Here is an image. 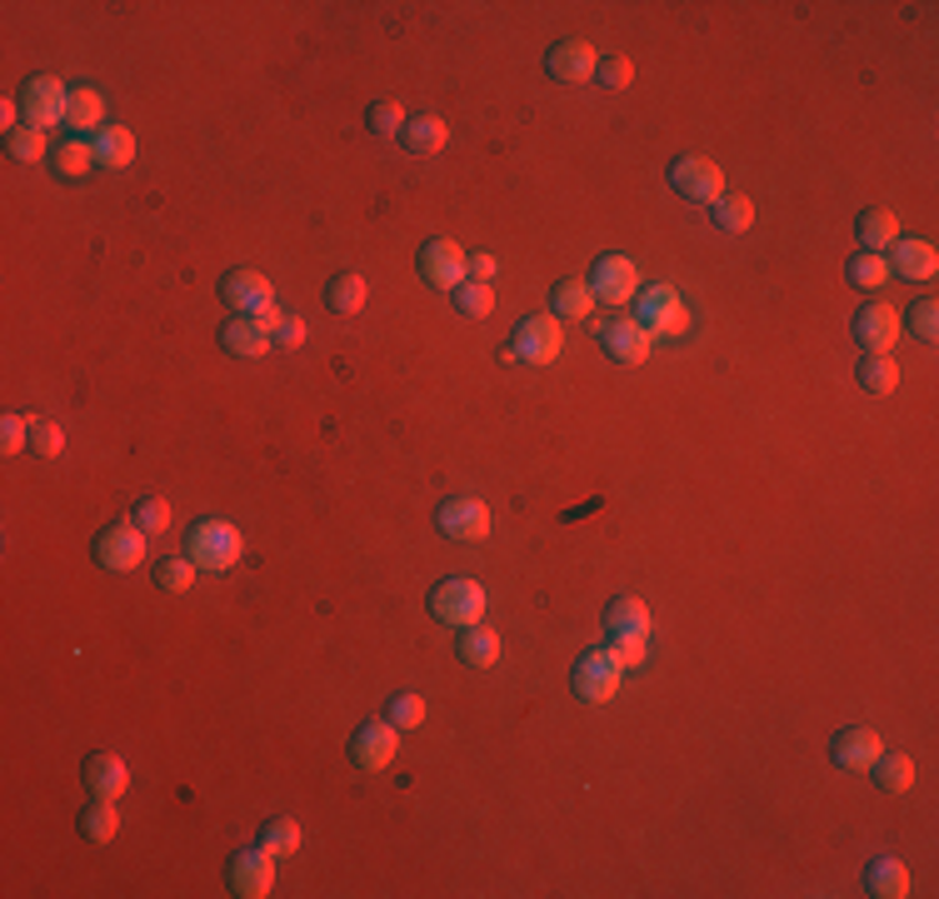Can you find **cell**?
<instances>
[{
  "label": "cell",
  "mask_w": 939,
  "mask_h": 899,
  "mask_svg": "<svg viewBox=\"0 0 939 899\" xmlns=\"http://www.w3.org/2000/svg\"><path fill=\"white\" fill-rule=\"evenodd\" d=\"M869 775L879 779V789H885V795H905V789L915 785V759L899 755V749H879V759L869 765Z\"/></svg>",
  "instance_id": "obj_29"
},
{
  "label": "cell",
  "mask_w": 939,
  "mask_h": 899,
  "mask_svg": "<svg viewBox=\"0 0 939 899\" xmlns=\"http://www.w3.org/2000/svg\"><path fill=\"white\" fill-rule=\"evenodd\" d=\"M195 559L190 555H170V559H160L155 565V579H160V589H170V595H185L190 585H195Z\"/></svg>",
  "instance_id": "obj_40"
},
{
  "label": "cell",
  "mask_w": 939,
  "mask_h": 899,
  "mask_svg": "<svg viewBox=\"0 0 939 899\" xmlns=\"http://www.w3.org/2000/svg\"><path fill=\"white\" fill-rule=\"evenodd\" d=\"M709 215H715V225L729 230V235H739V230L755 225V205H749V195H719L715 205H709Z\"/></svg>",
  "instance_id": "obj_35"
},
{
  "label": "cell",
  "mask_w": 939,
  "mask_h": 899,
  "mask_svg": "<svg viewBox=\"0 0 939 899\" xmlns=\"http://www.w3.org/2000/svg\"><path fill=\"white\" fill-rule=\"evenodd\" d=\"M275 345H280V350H300V345H305V320H300V315H285V325L275 330Z\"/></svg>",
  "instance_id": "obj_49"
},
{
  "label": "cell",
  "mask_w": 939,
  "mask_h": 899,
  "mask_svg": "<svg viewBox=\"0 0 939 899\" xmlns=\"http://www.w3.org/2000/svg\"><path fill=\"white\" fill-rule=\"evenodd\" d=\"M559 350H565V330H559V320L545 310V315L519 320L509 345H505V360H519V365H549Z\"/></svg>",
  "instance_id": "obj_2"
},
{
  "label": "cell",
  "mask_w": 939,
  "mask_h": 899,
  "mask_svg": "<svg viewBox=\"0 0 939 899\" xmlns=\"http://www.w3.org/2000/svg\"><path fill=\"white\" fill-rule=\"evenodd\" d=\"M859 385H865L869 395H889V390L899 385V365L889 355H865L859 360Z\"/></svg>",
  "instance_id": "obj_37"
},
{
  "label": "cell",
  "mask_w": 939,
  "mask_h": 899,
  "mask_svg": "<svg viewBox=\"0 0 939 899\" xmlns=\"http://www.w3.org/2000/svg\"><path fill=\"white\" fill-rule=\"evenodd\" d=\"M605 649L615 655L619 669H639V665H645V655H649V649H645V635H609Z\"/></svg>",
  "instance_id": "obj_45"
},
{
  "label": "cell",
  "mask_w": 939,
  "mask_h": 899,
  "mask_svg": "<svg viewBox=\"0 0 939 899\" xmlns=\"http://www.w3.org/2000/svg\"><path fill=\"white\" fill-rule=\"evenodd\" d=\"M365 300H370V285H365V275H355V270H340L325 290V305L335 310V315H355V310H365Z\"/></svg>",
  "instance_id": "obj_30"
},
{
  "label": "cell",
  "mask_w": 939,
  "mask_h": 899,
  "mask_svg": "<svg viewBox=\"0 0 939 899\" xmlns=\"http://www.w3.org/2000/svg\"><path fill=\"white\" fill-rule=\"evenodd\" d=\"M220 295H225V305L235 310V315H260V310L275 305V290H270V280L260 275V270H230V275L220 280Z\"/></svg>",
  "instance_id": "obj_15"
},
{
  "label": "cell",
  "mask_w": 939,
  "mask_h": 899,
  "mask_svg": "<svg viewBox=\"0 0 939 899\" xmlns=\"http://www.w3.org/2000/svg\"><path fill=\"white\" fill-rule=\"evenodd\" d=\"M435 525H440V535H445V539L475 545V539L489 535V505H485V499H475V495H450L445 505H440Z\"/></svg>",
  "instance_id": "obj_9"
},
{
  "label": "cell",
  "mask_w": 939,
  "mask_h": 899,
  "mask_svg": "<svg viewBox=\"0 0 939 899\" xmlns=\"http://www.w3.org/2000/svg\"><path fill=\"white\" fill-rule=\"evenodd\" d=\"M619 675H625V669L615 665L609 649H589V655H579L575 669H569V689H575L585 705H609L619 689Z\"/></svg>",
  "instance_id": "obj_5"
},
{
  "label": "cell",
  "mask_w": 939,
  "mask_h": 899,
  "mask_svg": "<svg viewBox=\"0 0 939 899\" xmlns=\"http://www.w3.org/2000/svg\"><path fill=\"white\" fill-rule=\"evenodd\" d=\"M669 185L685 200H695V205H715V200L725 195V170L709 155H679L675 165H669Z\"/></svg>",
  "instance_id": "obj_7"
},
{
  "label": "cell",
  "mask_w": 939,
  "mask_h": 899,
  "mask_svg": "<svg viewBox=\"0 0 939 899\" xmlns=\"http://www.w3.org/2000/svg\"><path fill=\"white\" fill-rule=\"evenodd\" d=\"M65 110H70L65 80H55V75H30L26 85H20V115H26V125L50 130V125H60V120H65Z\"/></svg>",
  "instance_id": "obj_6"
},
{
  "label": "cell",
  "mask_w": 939,
  "mask_h": 899,
  "mask_svg": "<svg viewBox=\"0 0 939 899\" xmlns=\"http://www.w3.org/2000/svg\"><path fill=\"white\" fill-rule=\"evenodd\" d=\"M415 265H420V280H425V285H440V290H455L460 280L470 275V255L455 245V240H425Z\"/></svg>",
  "instance_id": "obj_11"
},
{
  "label": "cell",
  "mask_w": 939,
  "mask_h": 899,
  "mask_svg": "<svg viewBox=\"0 0 939 899\" xmlns=\"http://www.w3.org/2000/svg\"><path fill=\"white\" fill-rule=\"evenodd\" d=\"M855 340L865 345V355H889V345L899 340V310L895 305H865L855 315Z\"/></svg>",
  "instance_id": "obj_18"
},
{
  "label": "cell",
  "mask_w": 939,
  "mask_h": 899,
  "mask_svg": "<svg viewBox=\"0 0 939 899\" xmlns=\"http://www.w3.org/2000/svg\"><path fill=\"white\" fill-rule=\"evenodd\" d=\"M130 519H135L140 529H150V535H160V529H170V505L160 495H145V499H135Z\"/></svg>",
  "instance_id": "obj_44"
},
{
  "label": "cell",
  "mask_w": 939,
  "mask_h": 899,
  "mask_svg": "<svg viewBox=\"0 0 939 899\" xmlns=\"http://www.w3.org/2000/svg\"><path fill=\"white\" fill-rule=\"evenodd\" d=\"M589 290H595V300H605V305H635L639 295V270L629 255H599L595 270H589Z\"/></svg>",
  "instance_id": "obj_10"
},
{
  "label": "cell",
  "mask_w": 939,
  "mask_h": 899,
  "mask_svg": "<svg viewBox=\"0 0 939 899\" xmlns=\"http://www.w3.org/2000/svg\"><path fill=\"white\" fill-rule=\"evenodd\" d=\"M879 749H885V739H879V729H869V725H845L835 739H829V759H835L839 769H849V775H865V769L879 759Z\"/></svg>",
  "instance_id": "obj_13"
},
{
  "label": "cell",
  "mask_w": 939,
  "mask_h": 899,
  "mask_svg": "<svg viewBox=\"0 0 939 899\" xmlns=\"http://www.w3.org/2000/svg\"><path fill=\"white\" fill-rule=\"evenodd\" d=\"M90 165H95V145H90V140H60L55 145V170L65 180L90 175Z\"/></svg>",
  "instance_id": "obj_36"
},
{
  "label": "cell",
  "mask_w": 939,
  "mask_h": 899,
  "mask_svg": "<svg viewBox=\"0 0 939 899\" xmlns=\"http://www.w3.org/2000/svg\"><path fill=\"white\" fill-rule=\"evenodd\" d=\"M549 305H555V320H589L595 290H589V280H559V285L549 290Z\"/></svg>",
  "instance_id": "obj_27"
},
{
  "label": "cell",
  "mask_w": 939,
  "mask_h": 899,
  "mask_svg": "<svg viewBox=\"0 0 939 899\" xmlns=\"http://www.w3.org/2000/svg\"><path fill=\"white\" fill-rule=\"evenodd\" d=\"M599 345H605V355L615 360V365H645L649 330L639 325V320H609V325H599Z\"/></svg>",
  "instance_id": "obj_17"
},
{
  "label": "cell",
  "mask_w": 939,
  "mask_h": 899,
  "mask_svg": "<svg viewBox=\"0 0 939 899\" xmlns=\"http://www.w3.org/2000/svg\"><path fill=\"white\" fill-rule=\"evenodd\" d=\"M909 330H915L919 340H939V300L935 295H925L909 310Z\"/></svg>",
  "instance_id": "obj_47"
},
{
  "label": "cell",
  "mask_w": 939,
  "mask_h": 899,
  "mask_svg": "<svg viewBox=\"0 0 939 899\" xmlns=\"http://www.w3.org/2000/svg\"><path fill=\"white\" fill-rule=\"evenodd\" d=\"M845 280H849L855 290H879V285L889 280V260L875 255V250H859V255H849Z\"/></svg>",
  "instance_id": "obj_33"
},
{
  "label": "cell",
  "mask_w": 939,
  "mask_h": 899,
  "mask_svg": "<svg viewBox=\"0 0 939 899\" xmlns=\"http://www.w3.org/2000/svg\"><path fill=\"white\" fill-rule=\"evenodd\" d=\"M260 849H270L275 859H285V855H295L300 849V825L290 815H275V819H265L260 825Z\"/></svg>",
  "instance_id": "obj_34"
},
{
  "label": "cell",
  "mask_w": 939,
  "mask_h": 899,
  "mask_svg": "<svg viewBox=\"0 0 939 899\" xmlns=\"http://www.w3.org/2000/svg\"><path fill=\"white\" fill-rule=\"evenodd\" d=\"M865 889L875 899H905L909 895V869L895 855H879L865 865Z\"/></svg>",
  "instance_id": "obj_22"
},
{
  "label": "cell",
  "mask_w": 939,
  "mask_h": 899,
  "mask_svg": "<svg viewBox=\"0 0 939 899\" xmlns=\"http://www.w3.org/2000/svg\"><path fill=\"white\" fill-rule=\"evenodd\" d=\"M0 445H6V455H20V450H30V420L10 410V415L0 420Z\"/></svg>",
  "instance_id": "obj_48"
},
{
  "label": "cell",
  "mask_w": 939,
  "mask_h": 899,
  "mask_svg": "<svg viewBox=\"0 0 939 899\" xmlns=\"http://www.w3.org/2000/svg\"><path fill=\"white\" fill-rule=\"evenodd\" d=\"M595 65H599V55H595L589 40H559V46H549V55H545L549 80H559V85H585V80L595 75Z\"/></svg>",
  "instance_id": "obj_16"
},
{
  "label": "cell",
  "mask_w": 939,
  "mask_h": 899,
  "mask_svg": "<svg viewBox=\"0 0 939 899\" xmlns=\"http://www.w3.org/2000/svg\"><path fill=\"white\" fill-rule=\"evenodd\" d=\"M185 555L195 559V569H210V575H225V569L240 565L245 555V539L230 519H195L185 529Z\"/></svg>",
  "instance_id": "obj_1"
},
{
  "label": "cell",
  "mask_w": 939,
  "mask_h": 899,
  "mask_svg": "<svg viewBox=\"0 0 939 899\" xmlns=\"http://www.w3.org/2000/svg\"><path fill=\"white\" fill-rule=\"evenodd\" d=\"M595 80L605 90H625L629 80H635V65H629L625 55H599V65H595Z\"/></svg>",
  "instance_id": "obj_46"
},
{
  "label": "cell",
  "mask_w": 939,
  "mask_h": 899,
  "mask_svg": "<svg viewBox=\"0 0 939 899\" xmlns=\"http://www.w3.org/2000/svg\"><path fill=\"white\" fill-rule=\"evenodd\" d=\"M495 270H499V260H495V255H485V250H475V255H470V280L489 285V280H495Z\"/></svg>",
  "instance_id": "obj_50"
},
{
  "label": "cell",
  "mask_w": 939,
  "mask_h": 899,
  "mask_svg": "<svg viewBox=\"0 0 939 899\" xmlns=\"http://www.w3.org/2000/svg\"><path fill=\"white\" fill-rule=\"evenodd\" d=\"M365 130H375V135H400V130H405V110H400L395 100H375V105L365 110Z\"/></svg>",
  "instance_id": "obj_43"
},
{
  "label": "cell",
  "mask_w": 939,
  "mask_h": 899,
  "mask_svg": "<svg viewBox=\"0 0 939 899\" xmlns=\"http://www.w3.org/2000/svg\"><path fill=\"white\" fill-rule=\"evenodd\" d=\"M95 165H110V170H125L130 160H135V135H130L125 125H105L95 130Z\"/></svg>",
  "instance_id": "obj_28"
},
{
  "label": "cell",
  "mask_w": 939,
  "mask_h": 899,
  "mask_svg": "<svg viewBox=\"0 0 939 899\" xmlns=\"http://www.w3.org/2000/svg\"><path fill=\"white\" fill-rule=\"evenodd\" d=\"M16 120H20V100H6V105H0V125H6V135H10V130H20Z\"/></svg>",
  "instance_id": "obj_51"
},
{
  "label": "cell",
  "mask_w": 939,
  "mask_h": 899,
  "mask_svg": "<svg viewBox=\"0 0 939 899\" xmlns=\"http://www.w3.org/2000/svg\"><path fill=\"white\" fill-rule=\"evenodd\" d=\"M855 235H859V245L865 250H889L899 240V220H895V210H859V220H855Z\"/></svg>",
  "instance_id": "obj_26"
},
{
  "label": "cell",
  "mask_w": 939,
  "mask_h": 899,
  "mask_svg": "<svg viewBox=\"0 0 939 899\" xmlns=\"http://www.w3.org/2000/svg\"><path fill=\"white\" fill-rule=\"evenodd\" d=\"M889 270H899L905 280H935L939 250L929 240H895L889 245Z\"/></svg>",
  "instance_id": "obj_21"
},
{
  "label": "cell",
  "mask_w": 939,
  "mask_h": 899,
  "mask_svg": "<svg viewBox=\"0 0 939 899\" xmlns=\"http://www.w3.org/2000/svg\"><path fill=\"white\" fill-rule=\"evenodd\" d=\"M80 835H85L90 845H110V839L120 835V809H115V799H95V805L80 809Z\"/></svg>",
  "instance_id": "obj_31"
},
{
  "label": "cell",
  "mask_w": 939,
  "mask_h": 899,
  "mask_svg": "<svg viewBox=\"0 0 939 899\" xmlns=\"http://www.w3.org/2000/svg\"><path fill=\"white\" fill-rule=\"evenodd\" d=\"M30 450H36L40 459H55L60 450H65V430H60L55 420H30Z\"/></svg>",
  "instance_id": "obj_42"
},
{
  "label": "cell",
  "mask_w": 939,
  "mask_h": 899,
  "mask_svg": "<svg viewBox=\"0 0 939 899\" xmlns=\"http://www.w3.org/2000/svg\"><path fill=\"white\" fill-rule=\"evenodd\" d=\"M385 719H390V725H395V729H420V725H425V699H420V695H410V689H405V695H395V699H390Z\"/></svg>",
  "instance_id": "obj_41"
},
{
  "label": "cell",
  "mask_w": 939,
  "mask_h": 899,
  "mask_svg": "<svg viewBox=\"0 0 939 899\" xmlns=\"http://www.w3.org/2000/svg\"><path fill=\"white\" fill-rule=\"evenodd\" d=\"M230 889L240 899H265L275 889V855L270 849H240L230 859Z\"/></svg>",
  "instance_id": "obj_14"
},
{
  "label": "cell",
  "mask_w": 939,
  "mask_h": 899,
  "mask_svg": "<svg viewBox=\"0 0 939 899\" xmlns=\"http://www.w3.org/2000/svg\"><path fill=\"white\" fill-rule=\"evenodd\" d=\"M85 785H90V795L95 799H120L130 789V769H125V759L120 755H90L85 759Z\"/></svg>",
  "instance_id": "obj_20"
},
{
  "label": "cell",
  "mask_w": 939,
  "mask_h": 899,
  "mask_svg": "<svg viewBox=\"0 0 939 899\" xmlns=\"http://www.w3.org/2000/svg\"><path fill=\"white\" fill-rule=\"evenodd\" d=\"M270 345H275V335H270L255 315H230L225 325H220V350H225V355L255 360V355H265Z\"/></svg>",
  "instance_id": "obj_19"
},
{
  "label": "cell",
  "mask_w": 939,
  "mask_h": 899,
  "mask_svg": "<svg viewBox=\"0 0 939 899\" xmlns=\"http://www.w3.org/2000/svg\"><path fill=\"white\" fill-rule=\"evenodd\" d=\"M445 140H450V125L440 115L405 120V130H400V145H405L410 155H435V150H445Z\"/></svg>",
  "instance_id": "obj_24"
},
{
  "label": "cell",
  "mask_w": 939,
  "mask_h": 899,
  "mask_svg": "<svg viewBox=\"0 0 939 899\" xmlns=\"http://www.w3.org/2000/svg\"><path fill=\"white\" fill-rule=\"evenodd\" d=\"M635 320L649 330V340H655V335H685V330H689L685 300H679V290H669V285H639Z\"/></svg>",
  "instance_id": "obj_4"
},
{
  "label": "cell",
  "mask_w": 939,
  "mask_h": 899,
  "mask_svg": "<svg viewBox=\"0 0 939 899\" xmlns=\"http://www.w3.org/2000/svg\"><path fill=\"white\" fill-rule=\"evenodd\" d=\"M400 755V729L390 719H370L350 735V759L360 769H390V759Z\"/></svg>",
  "instance_id": "obj_12"
},
{
  "label": "cell",
  "mask_w": 939,
  "mask_h": 899,
  "mask_svg": "<svg viewBox=\"0 0 939 899\" xmlns=\"http://www.w3.org/2000/svg\"><path fill=\"white\" fill-rule=\"evenodd\" d=\"M605 635H649V609H645V599H635V595L609 599V609H605Z\"/></svg>",
  "instance_id": "obj_25"
},
{
  "label": "cell",
  "mask_w": 939,
  "mask_h": 899,
  "mask_svg": "<svg viewBox=\"0 0 939 899\" xmlns=\"http://www.w3.org/2000/svg\"><path fill=\"white\" fill-rule=\"evenodd\" d=\"M95 559H100V569H115V575L135 569L140 559H145V529H140L135 519L105 525V529L95 535Z\"/></svg>",
  "instance_id": "obj_8"
},
{
  "label": "cell",
  "mask_w": 939,
  "mask_h": 899,
  "mask_svg": "<svg viewBox=\"0 0 939 899\" xmlns=\"http://www.w3.org/2000/svg\"><path fill=\"white\" fill-rule=\"evenodd\" d=\"M46 150H50V140H46V130H36V125H20L6 135V155L20 160V165H36Z\"/></svg>",
  "instance_id": "obj_38"
},
{
  "label": "cell",
  "mask_w": 939,
  "mask_h": 899,
  "mask_svg": "<svg viewBox=\"0 0 939 899\" xmlns=\"http://www.w3.org/2000/svg\"><path fill=\"white\" fill-rule=\"evenodd\" d=\"M430 615L455 629L479 625V619H485V589H479L475 579H440V585L430 589Z\"/></svg>",
  "instance_id": "obj_3"
},
{
  "label": "cell",
  "mask_w": 939,
  "mask_h": 899,
  "mask_svg": "<svg viewBox=\"0 0 939 899\" xmlns=\"http://www.w3.org/2000/svg\"><path fill=\"white\" fill-rule=\"evenodd\" d=\"M450 295H455V310H460V315H470V320H485L489 310H495V290L479 285V280H460V285L450 290Z\"/></svg>",
  "instance_id": "obj_39"
},
{
  "label": "cell",
  "mask_w": 939,
  "mask_h": 899,
  "mask_svg": "<svg viewBox=\"0 0 939 899\" xmlns=\"http://www.w3.org/2000/svg\"><path fill=\"white\" fill-rule=\"evenodd\" d=\"M455 655H460V665H465V669H489V665L499 659V635H495L489 625H470V629H460Z\"/></svg>",
  "instance_id": "obj_23"
},
{
  "label": "cell",
  "mask_w": 939,
  "mask_h": 899,
  "mask_svg": "<svg viewBox=\"0 0 939 899\" xmlns=\"http://www.w3.org/2000/svg\"><path fill=\"white\" fill-rule=\"evenodd\" d=\"M105 100H100L95 85H75L70 90V110H65V125L70 130H105Z\"/></svg>",
  "instance_id": "obj_32"
}]
</instances>
